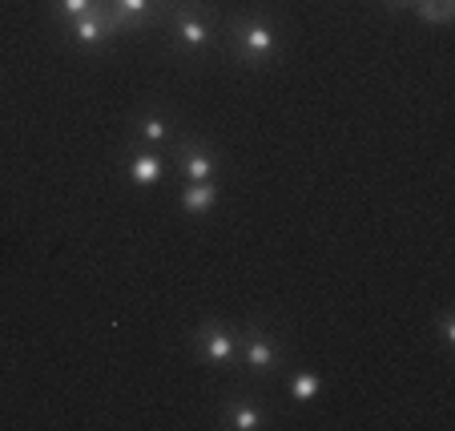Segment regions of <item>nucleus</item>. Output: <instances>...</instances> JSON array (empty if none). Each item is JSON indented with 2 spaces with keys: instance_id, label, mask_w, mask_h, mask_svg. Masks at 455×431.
<instances>
[{
  "instance_id": "8",
  "label": "nucleus",
  "mask_w": 455,
  "mask_h": 431,
  "mask_svg": "<svg viewBox=\"0 0 455 431\" xmlns=\"http://www.w3.org/2000/svg\"><path fill=\"white\" fill-rule=\"evenodd\" d=\"M101 36V25L93 20V16H81V25H77V41H85V45H93Z\"/></svg>"
},
{
  "instance_id": "5",
  "label": "nucleus",
  "mask_w": 455,
  "mask_h": 431,
  "mask_svg": "<svg viewBox=\"0 0 455 431\" xmlns=\"http://www.w3.org/2000/svg\"><path fill=\"white\" fill-rule=\"evenodd\" d=\"M230 355H234V338L230 335H210V343H206V359L222 363V359H230Z\"/></svg>"
},
{
  "instance_id": "3",
  "label": "nucleus",
  "mask_w": 455,
  "mask_h": 431,
  "mask_svg": "<svg viewBox=\"0 0 455 431\" xmlns=\"http://www.w3.org/2000/svg\"><path fill=\"white\" fill-rule=\"evenodd\" d=\"M242 41H246L250 53H270V45H274V36H270L266 25H250V29L242 32Z\"/></svg>"
},
{
  "instance_id": "13",
  "label": "nucleus",
  "mask_w": 455,
  "mask_h": 431,
  "mask_svg": "<svg viewBox=\"0 0 455 431\" xmlns=\"http://www.w3.org/2000/svg\"><path fill=\"white\" fill-rule=\"evenodd\" d=\"M149 0H121V8H130V13H141Z\"/></svg>"
},
{
  "instance_id": "2",
  "label": "nucleus",
  "mask_w": 455,
  "mask_h": 431,
  "mask_svg": "<svg viewBox=\"0 0 455 431\" xmlns=\"http://www.w3.org/2000/svg\"><path fill=\"white\" fill-rule=\"evenodd\" d=\"M130 174H133V182H141V186H149V182H158V174H162V161L158 158H133V165H130Z\"/></svg>"
},
{
  "instance_id": "11",
  "label": "nucleus",
  "mask_w": 455,
  "mask_h": 431,
  "mask_svg": "<svg viewBox=\"0 0 455 431\" xmlns=\"http://www.w3.org/2000/svg\"><path fill=\"white\" fill-rule=\"evenodd\" d=\"M141 133H146L149 142H162V137H165V121H158V117H149L146 125H141Z\"/></svg>"
},
{
  "instance_id": "6",
  "label": "nucleus",
  "mask_w": 455,
  "mask_h": 431,
  "mask_svg": "<svg viewBox=\"0 0 455 431\" xmlns=\"http://www.w3.org/2000/svg\"><path fill=\"white\" fill-rule=\"evenodd\" d=\"M270 359H274L270 343H250V347H246V363H250V367H270Z\"/></svg>"
},
{
  "instance_id": "14",
  "label": "nucleus",
  "mask_w": 455,
  "mask_h": 431,
  "mask_svg": "<svg viewBox=\"0 0 455 431\" xmlns=\"http://www.w3.org/2000/svg\"><path fill=\"white\" fill-rule=\"evenodd\" d=\"M443 338H447V343H451V338H455V322H451V315L443 319Z\"/></svg>"
},
{
  "instance_id": "9",
  "label": "nucleus",
  "mask_w": 455,
  "mask_h": 431,
  "mask_svg": "<svg viewBox=\"0 0 455 431\" xmlns=\"http://www.w3.org/2000/svg\"><path fill=\"white\" fill-rule=\"evenodd\" d=\"M186 174L194 177V182H202V177L210 174V158H206V153H194V158L186 161Z\"/></svg>"
},
{
  "instance_id": "10",
  "label": "nucleus",
  "mask_w": 455,
  "mask_h": 431,
  "mask_svg": "<svg viewBox=\"0 0 455 431\" xmlns=\"http://www.w3.org/2000/svg\"><path fill=\"white\" fill-rule=\"evenodd\" d=\"M258 411H254V407H238V411H234V427H242V431H250V427H258Z\"/></svg>"
},
{
  "instance_id": "4",
  "label": "nucleus",
  "mask_w": 455,
  "mask_h": 431,
  "mask_svg": "<svg viewBox=\"0 0 455 431\" xmlns=\"http://www.w3.org/2000/svg\"><path fill=\"white\" fill-rule=\"evenodd\" d=\"M290 395L294 399H314L318 395V375H294V383H290Z\"/></svg>"
},
{
  "instance_id": "12",
  "label": "nucleus",
  "mask_w": 455,
  "mask_h": 431,
  "mask_svg": "<svg viewBox=\"0 0 455 431\" xmlns=\"http://www.w3.org/2000/svg\"><path fill=\"white\" fill-rule=\"evenodd\" d=\"M61 8L73 13V16H85V13H89V0H61Z\"/></svg>"
},
{
  "instance_id": "7",
  "label": "nucleus",
  "mask_w": 455,
  "mask_h": 431,
  "mask_svg": "<svg viewBox=\"0 0 455 431\" xmlns=\"http://www.w3.org/2000/svg\"><path fill=\"white\" fill-rule=\"evenodd\" d=\"M181 36H186V45H202L206 41V25L202 20H181Z\"/></svg>"
},
{
  "instance_id": "1",
  "label": "nucleus",
  "mask_w": 455,
  "mask_h": 431,
  "mask_svg": "<svg viewBox=\"0 0 455 431\" xmlns=\"http://www.w3.org/2000/svg\"><path fill=\"white\" fill-rule=\"evenodd\" d=\"M181 206L190 210V214H202V210H210V206H214V186H206V182L190 186V190H186V198H181Z\"/></svg>"
}]
</instances>
